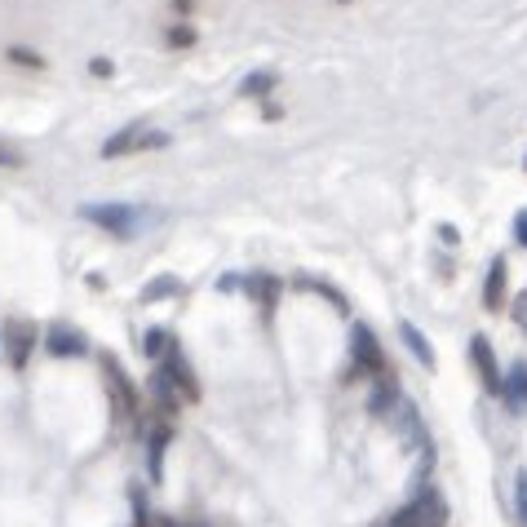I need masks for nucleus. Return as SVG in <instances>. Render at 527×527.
Masks as SVG:
<instances>
[{
  "label": "nucleus",
  "mask_w": 527,
  "mask_h": 527,
  "mask_svg": "<svg viewBox=\"0 0 527 527\" xmlns=\"http://www.w3.org/2000/svg\"><path fill=\"white\" fill-rule=\"evenodd\" d=\"M80 217L93 226H102V231L120 235V240H129V235H138V226L147 222V213L138 209V204H85Z\"/></svg>",
  "instance_id": "nucleus-1"
},
{
  "label": "nucleus",
  "mask_w": 527,
  "mask_h": 527,
  "mask_svg": "<svg viewBox=\"0 0 527 527\" xmlns=\"http://www.w3.org/2000/svg\"><path fill=\"white\" fill-rule=\"evenodd\" d=\"M377 527H443V501L434 492H421L412 505H403L399 514H390Z\"/></svg>",
  "instance_id": "nucleus-2"
},
{
  "label": "nucleus",
  "mask_w": 527,
  "mask_h": 527,
  "mask_svg": "<svg viewBox=\"0 0 527 527\" xmlns=\"http://www.w3.org/2000/svg\"><path fill=\"white\" fill-rule=\"evenodd\" d=\"M350 355H355L359 372H386V350H381L377 333H372L368 324H355V333H350Z\"/></svg>",
  "instance_id": "nucleus-3"
},
{
  "label": "nucleus",
  "mask_w": 527,
  "mask_h": 527,
  "mask_svg": "<svg viewBox=\"0 0 527 527\" xmlns=\"http://www.w3.org/2000/svg\"><path fill=\"white\" fill-rule=\"evenodd\" d=\"M36 346H40V328L31 324V319H9L5 324V350H9V359H14V368H23Z\"/></svg>",
  "instance_id": "nucleus-4"
},
{
  "label": "nucleus",
  "mask_w": 527,
  "mask_h": 527,
  "mask_svg": "<svg viewBox=\"0 0 527 527\" xmlns=\"http://www.w3.org/2000/svg\"><path fill=\"white\" fill-rule=\"evenodd\" d=\"M169 142V133H147V129H124L120 138H111L102 155L107 160H116V155H133V151H151V147H164Z\"/></svg>",
  "instance_id": "nucleus-5"
},
{
  "label": "nucleus",
  "mask_w": 527,
  "mask_h": 527,
  "mask_svg": "<svg viewBox=\"0 0 527 527\" xmlns=\"http://www.w3.org/2000/svg\"><path fill=\"white\" fill-rule=\"evenodd\" d=\"M102 368H107V386H111V403H116V412H120V417H133V412H138V386L124 377V368L116 364V359H107Z\"/></svg>",
  "instance_id": "nucleus-6"
},
{
  "label": "nucleus",
  "mask_w": 527,
  "mask_h": 527,
  "mask_svg": "<svg viewBox=\"0 0 527 527\" xmlns=\"http://www.w3.org/2000/svg\"><path fill=\"white\" fill-rule=\"evenodd\" d=\"M45 350L58 359H71V355H85V333H76L71 324H49L45 333Z\"/></svg>",
  "instance_id": "nucleus-7"
},
{
  "label": "nucleus",
  "mask_w": 527,
  "mask_h": 527,
  "mask_svg": "<svg viewBox=\"0 0 527 527\" xmlns=\"http://www.w3.org/2000/svg\"><path fill=\"white\" fill-rule=\"evenodd\" d=\"M470 359H474V368H479V377H483V390H488V395H501V372H496L488 337H474L470 341Z\"/></svg>",
  "instance_id": "nucleus-8"
},
{
  "label": "nucleus",
  "mask_w": 527,
  "mask_h": 527,
  "mask_svg": "<svg viewBox=\"0 0 527 527\" xmlns=\"http://www.w3.org/2000/svg\"><path fill=\"white\" fill-rule=\"evenodd\" d=\"M501 399L510 403L514 412L527 408V364H514L510 377H501Z\"/></svg>",
  "instance_id": "nucleus-9"
},
{
  "label": "nucleus",
  "mask_w": 527,
  "mask_h": 527,
  "mask_svg": "<svg viewBox=\"0 0 527 527\" xmlns=\"http://www.w3.org/2000/svg\"><path fill=\"white\" fill-rule=\"evenodd\" d=\"M501 297H505V262L496 257V262L488 266V284H483V306L496 310L501 306Z\"/></svg>",
  "instance_id": "nucleus-10"
},
{
  "label": "nucleus",
  "mask_w": 527,
  "mask_h": 527,
  "mask_svg": "<svg viewBox=\"0 0 527 527\" xmlns=\"http://www.w3.org/2000/svg\"><path fill=\"white\" fill-rule=\"evenodd\" d=\"M399 333H403V341H408V350L417 355V364H426V368H434V350H430V341L417 333L412 324H399Z\"/></svg>",
  "instance_id": "nucleus-11"
},
{
  "label": "nucleus",
  "mask_w": 527,
  "mask_h": 527,
  "mask_svg": "<svg viewBox=\"0 0 527 527\" xmlns=\"http://www.w3.org/2000/svg\"><path fill=\"white\" fill-rule=\"evenodd\" d=\"M248 293L262 297V306L271 310V306H275V297H279V279H271V275H253V279H248Z\"/></svg>",
  "instance_id": "nucleus-12"
},
{
  "label": "nucleus",
  "mask_w": 527,
  "mask_h": 527,
  "mask_svg": "<svg viewBox=\"0 0 527 527\" xmlns=\"http://www.w3.org/2000/svg\"><path fill=\"white\" fill-rule=\"evenodd\" d=\"M395 403H399V390H395V381H377V390H372L368 408H372V412H386V408H395Z\"/></svg>",
  "instance_id": "nucleus-13"
},
{
  "label": "nucleus",
  "mask_w": 527,
  "mask_h": 527,
  "mask_svg": "<svg viewBox=\"0 0 527 527\" xmlns=\"http://www.w3.org/2000/svg\"><path fill=\"white\" fill-rule=\"evenodd\" d=\"M164 443H169V426L151 430V479H160V461H164Z\"/></svg>",
  "instance_id": "nucleus-14"
},
{
  "label": "nucleus",
  "mask_w": 527,
  "mask_h": 527,
  "mask_svg": "<svg viewBox=\"0 0 527 527\" xmlns=\"http://www.w3.org/2000/svg\"><path fill=\"white\" fill-rule=\"evenodd\" d=\"M142 350H147V355H169V333H164V328H151V333L142 337Z\"/></svg>",
  "instance_id": "nucleus-15"
},
{
  "label": "nucleus",
  "mask_w": 527,
  "mask_h": 527,
  "mask_svg": "<svg viewBox=\"0 0 527 527\" xmlns=\"http://www.w3.org/2000/svg\"><path fill=\"white\" fill-rule=\"evenodd\" d=\"M514 240H519V244L527 248V209H523L519 217H514Z\"/></svg>",
  "instance_id": "nucleus-16"
},
{
  "label": "nucleus",
  "mask_w": 527,
  "mask_h": 527,
  "mask_svg": "<svg viewBox=\"0 0 527 527\" xmlns=\"http://www.w3.org/2000/svg\"><path fill=\"white\" fill-rule=\"evenodd\" d=\"M519 519L527 523V470L519 474Z\"/></svg>",
  "instance_id": "nucleus-17"
},
{
  "label": "nucleus",
  "mask_w": 527,
  "mask_h": 527,
  "mask_svg": "<svg viewBox=\"0 0 527 527\" xmlns=\"http://www.w3.org/2000/svg\"><path fill=\"white\" fill-rule=\"evenodd\" d=\"M271 89V76H257V80H244V93H262Z\"/></svg>",
  "instance_id": "nucleus-18"
},
{
  "label": "nucleus",
  "mask_w": 527,
  "mask_h": 527,
  "mask_svg": "<svg viewBox=\"0 0 527 527\" xmlns=\"http://www.w3.org/2000/svg\"><path fill=\"white\" fill-rule=\"evenodd\" d=\"M93 76H111V62L107 58H93Z\"/></svg>",
  "instance_id": "nucleus-19"
},
{
  "label": "nucleus",
  "mask_w": 527,
  "mask_h": 527,
  "mask_svg": "<svg viewBox=\"0 0 527 527\" xmlns=\"http://www.w3.org/2000/svg\"><path fill=\"white\" fill-rule=\"evenodd\" d=\"M514 310H519V324H527V293L519 297V306H514Z\"/></svg>",
  "instance_id": "nucleus-20"
},
{
  "label": "nucleus",
  "mask_w": 527,
  "mask_h": 527,
  "mask_svg": "<svg viewBox=\"0 0 527 527\" xmlns=\"http://www.w3.org/2000/svg\"><path fill=\"white\" fill-rule=\"evenodd\" d=\"M160 527H182V523H160Z\"/></svg>",
  "instance_id": "nucleus-21"
},
{
  "label": "nucleus",
  "mask_w": 527,
  "mask_h": 527,
  "mask_svg": "<svg viewBox=\"0 0 527 527\" xmlns=\"http://www.w3.org/2000/svg\"><path fill=\"white\" fill-rule=\"evenodd\" d=\"M341 5H346V0H341Z\"/></svg>",
  "instance_id": "nucleus-22"
}]
</instances>
